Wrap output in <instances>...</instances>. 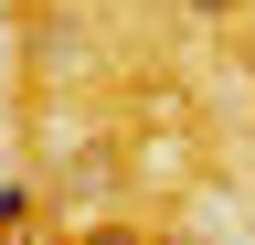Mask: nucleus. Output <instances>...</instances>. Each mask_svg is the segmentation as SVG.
I'll list each match as a JSON object with an SVG mask.
<instances>
[{
    "label": "nucleus",
    "mask_w": 255,
    "mask_h": 245,
    "mask_svg": "<svg viewBox=\"0 0 255 245\" xmlns=\"http://www.w3.org/2000/svg\"><path fill=\"white\" fill-rule=\"evenodd\" d=\"M32 213H43V192L32 181H0V235H32Z\"/></svg>",
    "instance_id": "f257e3e1"
},
{
    "label": "nucleus",
    "mask_w": 255,
    "mask_h": 245,
    "mask_svg": "<svg viewBox=\"0 0 255 245\" xmlns=\"http://www.w3.org/2000/svg\"><path fill=\"white\" fill-rule=\"evenodd\" d=\"M75 245H149V235H128V224H85Z\"/></svg>",
    "instance_id": "f03ea898"
},
{
    "label": "nucleus",
    "mask_w": 255,
    "mask_h": 245,
    "mask_svg": "<svg viewBox=\"0 0 255 245\" xmlns=\"http://www.w3.org/2000/svg\"><path fill=\"white\" fill-rule=\"evenodd\" d=\"M191 11H202V21H234V11H245V0H191Z\"/></svg>",
    "instance_id": "7ed1b4c3"
}]
</instances>
